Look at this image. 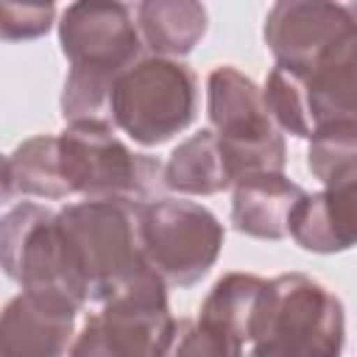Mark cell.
Instances as JSON below:
<instances>
[{
	"label": "cell",
	"instance_id": "1",
	"mask_svg": "<svg viewBox=\"0 0 357 357\" xmlns=\"http://www.w3.org/2000/svg\"><path fill=\"white\" fill-rule=\"evenodd\" d=\"M59 45L70 61L61 89V117L67 123L100 117L109 109L114 81L145 59L134 8L126 3H70L59 20Z\"/></svg>",
	"mask_w": 357,
	"mask_h": 357
},
{
	"label": "cell",
	"instance_id": "2",
	"mask_svg": "<svg viewBox=\"0 0 357 357\" xmlns=\"http://www.w3.org/2000/svg\"><path fill=\"white\" fill-rule=\"evenodd\" d=\"M139 204L84 198L59 209V226L84 276L89 301L106 304L151 271L142 254Z\"/></svg>",
	"mask_w": 357,
	"mask_h": 357
},
{
	"label": "cell",
	"instance_id": "3",
	"mask_svg": "<svg viewBox=\"0 0 357 357\" xmlns=\"http://www.w3.org/2000/svg\"><path fill=\"white\" fill-rule=\"evenodd\" d=\"M307 170L324 184L293 212L290 237L310 254H340L357 245V128H318L307 148Z\"/></svg>",
	"mask_w": 357,
	"mask_h": 357
},
{
	"label": "cell",
	"instance_id": "4",
	"mask_svg": "<svg viewBox=\"0 0 357 357\" xmlns=\"http://www.w3.org/2000/svg\"><path fill=\"white\" fill-rule=\"evenodd\" d=\"M346 312L340 298L307 273H282L268 296L245 357H340Z\"/></svg>",
	"mask_w": 357,
	"mask_h": 357
},
{
	"label": "cell",
	"instance_id": "5",
	"mask_svg": "<svg viewBox=\"0 0 357 357\" xmlns=\"http://www.w3.org/2000/svg\"><path fill=\"white\" fill-rule=\"evenodd\" d=\"M0 257L6 276L22 293L75 315L89 301L84 276L59 226V212L33 201L8 206L0 220Z\"/></svg>",
	"mask_w": 357,
	"mask_h": 357
},
{
	"label": "cell",
	"instance_id": "6",
	"mask_svg": "<svg viewBox=\"0 0 357 357\" xmlns=\"http://www.w3.org/2000/svg\"><path fill=\"white\" fill-rule=\"evenodd\" d=\"M198 112V78L181 59L145 56L109 95L112 126L131 142L156 148L181 134Z\"/></svg>",
	"mask_w": 357,
	"mask_h": 357
},
{
	"label": "cell",
	"instance_id": "7",
	"mask_svg": "<svg viewBox=\"0 0 357 357\" xmlns=\"http://www.w3.org/2000/svg\"><path fill=\"white\" fill-rule=\"evenodd\" d=\"M59 137V167L70 195L145 201L162 181V162L128 148L112 123L75 120Z\"/></svg>",
	"mask_w": 357,
	"mask_h": 357
},
{
	"label": "cell",
	"instance_id": "8",
	"mask_svg": "<svg viewBox=\"0 0 357 357\" xmlns=\"http://www.w3.org/2000/svg\"><path fill=\"white\" fill-rule=\"evenodd\" d=\"M206 117L220 139L234 184L257 173H284V137L268 114L262 89L234 64H220L209 73Z\"/></svg>",
	"mask_w": 357,
	"mask_h": 357
},
{
	"label": "cell",
	"instance_id": "9",
	"mask_svg": "<svg viewBox=\"0 0 357 357\" xmlns=\"http://www.w3.org/2000/svg\"><path fill=\"white\" fill-rule=\"evenodd\" d=\"M176 324L167 284L148 271L84 321L70 357H167Z\"/></svg>",
	"mask_w": 357,
	"mask_h": 357
},
{
	"label": "cell",
	"instance_id": "10",
	"mask_svg": "<svg viewBox=\"0 0 357 357\" xmlns=\"http://www.w3.org/2000/svg\"><path fill=\"white\" fill-rule=\"evenodd\" d=\"M139 237L148 268L167 287H192L218 262L226 231L195 201L153 198L139 204Z\"/></svg>",
	"mask_w": 357,
	"mask_h": 357
},
{
	"label": "cell",
	"instance_id": "11",
	"mask_svg": "<svg viewBox=\"0 0 357 357\" xmlns=\"http://www.w3.org/2000/svg\"><path fill=\"white\" fill-rule=\"evenodd\" d=\"M351 6L324 0H282L265 14L262 36L276 64L307 73L321 53L354 25Z\"/></svg>",
	"mask_w": 357,
	"mask_h": 357
},
{
	"label": "cell",
	"instance_id": "12",
	"mask_svg": "<svg viewBox=\"0 0 357 357\" xmlns=\"http://www.w3.org/2000/svg\"><path fill=\"white\" fill-rule=\"evenodd\" d=\"M75 312L17 293L0 321V357H70Z\"/></svg>",
	"mask_w": 357,
	"mask_h": 357
},
{
	"label": "cell",
	"instance_id": "13",
	"mask_svg": "<svg viewBox=\"0 0 357 357\" xmlns=\"http://www.w3.org/2000/svg\"><path fill=\"white\" fill-rule=\"evenodd\" d=\"M301 75L310 95L315 131L326 126L357 128V20Z\"/></svg>",
	"mask_w": 357,
	"mask_h": 357
},
{
	"label": "cell",
	"instance_id": "14",
	"mask_svg": "<svg viewBox=\"0 0 357 357\" xmlns=\"http://www.w3.org/2000/svg\"><path fill=\"white\" fill-rule=\"evenodd\" d=\"M304 195L307 190L284 173L245 176L231 187V226L254 240H284Z\"/></svg>",
	"mask_w": 357,
	"mask_h": 357
},
{
	"label": "cell",
	"instance_id": "15",
	"mask_svg": "<svg viewBox=\"0 0 357 357\" xmlns=\"http://www.w3.org/2000/svg\"><path fill=\"white\" fill-rule=\"evenodd\" d=\"M139 36L153 56L181 59L206 36V8L192 0H148L134 6Z\"/></svg>",
	"mask_w": 357,
	"mask_h": 357
},
{
	"label": "cell",
	"instance_id": "16",
	"mask_svg": "<svg viewBox=\"0 0 357 357\" xmlns=\"http://www.w3.org/2000/svg\"><path fill=\"white\" fill-rule=\"evenodd\" d=\"M162 184L178 195H215L234 187L218 134L201 128L178 142L162 167Z\"/></svg>",
	"mask_w": 357,
	"mask_h": 357
},
{
	"label": "cell",
	"instance_id": "17",
	"mask_svg": "<svg viewBox=\"0 0 357 357\" xmlns=\"http://www.w3.org/2000/svg\"><path fill=\"white\" fill-rule=\"evenodd\" d=\"M70 198L59 167V137L36 134L20 142L3 162V201L11 198Z\"/></svg>",
	"mask_w": 357,
	"mask_h": 357
},
{
	"label": "cell",
	"instance_id": "18",
	"mask_svg": "<svg viewBox=\"0 0 357 357\" xmlns=\"http://www.w3.org/2000/svg\"><path fill=\"white\" fill-rule=\"evenodd\" d=\"M268 284L271 279H262L257 273H240V271L226 273L206 293L198 310V318L215 326H223L226 332L237 335L248 346L268 296Z\"/></svg>",
	"mask_w": 357,
	"mask_h": 357
},
{
	"label": "cell",
	"instance_id": "19",
	"mask_svg": "<svg viewBox=\"0 0 357 357\" xmlns=\"http://www.w3.org/2000/svg\"><path fill=\"white\" fill-rule=\"evenodd\" d=\"M262 98L279 131L301 139L315 137V117H312V106H310V95L301 73L284 64H273V70L265 78Z\"/></svg>",
	"mask_w": 357,
	"mask_h": 357
},
{
	"label": "cell",
	"instance_id": "20",
	"mask_svg": "<svg viewBox=\"0 0 357 357\" xmlns=\"http://www.w3.org/2000/svg\"><path fill=\"white\" fill-rule=\"evenodd\" d=\"M245 343L204 318H184L176 324V337L167 357H245Z\"/></svg>",
	"mask_w": 357,
	"mask_h": 357
},
{
	"label": "cell",
	"instance_id": "21",
	"mask_svg": "<svg viewBox=\"0 0 357 357\" xmlns=\"http://www.w3.org/2000/svg\"><path fill=\"white\" fill-rule=\"evenodd\" d=\"M56 17L53 3H0V33L6 42L36 39L50 31Z\"/></svg>",
	"mask_w": 357,
	"mask_h": 357
},
{
	"label": "cell",
	"instance_id": "22",
	"mask_svg": "<svg viewBox=\"0 0 357 357\" xmlns=\"http://www.w3.org/2000/svg\"><path fill=\"white\" fill-rule=\"evenodd\" d=\"M351 11H354V14H357V3H354V6H351Z\"/></svg>",
	"mask_w": 357,
	"mask_h": 357
}]
</instances>
